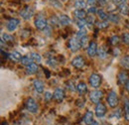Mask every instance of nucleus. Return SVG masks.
Returning <instances> with one entry per match:
<instances>
[{"label":"nucleus","mask_w":129,"mask_h":125,"mask_svg":"<svg viewBox=\"0 0 129 125\" xmlns=\"http://www.w3.org/2000/svg\"><path fill=\"white\" fill-rule=\"evenodd\" d=\"M118 102H119V100H118V95L116 93V91H114V90L109 91V93L107 95V103H108V105L110 107L114 108V107H116L118 105Z\"/></svg>","instance_id":"f257e3e1"},{"label":"nucleus","mask_w":129,"mask_h":125,"mask_svg":"<svg viewBox=\"0 0 129 125\" xmlns=\"http://www.w3.org/2000/svg\"><path fill=\"white\" fill-rule=\"evenodd\" d=\"M26 108L31 113H37L38 110H39L38 102L34 98H32V97H29L27 99V101H26Z\"/></svg>","instance_id":"f03ea898"},{"label":"nucleus","mask_w":129,"mask_h":125,"mask_svg":"<svg viewBox=\"0 0 129 125\" xmlns=\"http://www.w3.org/2000/svg\"><path fill=\"white\" fill-rule=\"evenodd\" d=\"M69 48H70V50H71L72 52H74V53L78 52L81 48V41H80V39H79L77 36L74 37V38H72V39L70 40V42H69Z\"/></svg>","instance_id":"7ed1b4c3"},{"label":"nucleus","mask_w":129,"mask_h":125,"mask_svg":"<svg viewBox=\"0 0 129 125\" xmlns=\"http://www.w3.org/2000/svg\"><path fill=\"white\" fill-rule=\"evenodd\" d=\"M88 83L92 87H99L101 84V77L98 74H92L88 78Z\"/></svg>","instance_id":"20e7f679"},{"label":"nucleus","mask_w":129,"mask_h":125,"mask_svg":"<svg viewBox=\"0 0 129 125\" xmlns=\"http://www.w3.org/2000/svg\"><path fill=\"white\" fill-rule=\"evenodd\" d=\"M102 96H103L102 91L95 89V90H92V91L89 93V99H90L93 103H98V102L100 101V99L102 98Z\"/></svg>","instance_id":"39448f33"},{"label":"nucleus","mask_w":129,"mask_h":125,"mask_svg":"<svg viewBox=\"0 0 129 125\" xmlns=\"http://www.w3.org/2000/svg\"><path fill=\"white\" fill-rule=\"evenodd\" d=\"M19 24H20V21H19L18 19H16V18H11V19L7 22V24H6V28H7L8 31L13 32L18 28Z\"/></svg>","instance_id":"423d86ee"},{"label":"nucleus","mask_w":129,"mask_h":125,"mask_svg":"<svg viewBox=\"0 0 129 125\" xmlns=\"http://www.w3.org/2000/svg\"><path fill=\"white\" fill-rule=\"evenodd\" d=\"M48 26V22L45 18L43 17H38L36 20H35V27L38 29V30H44L46 29V27Z\"/></svg>","instance_id":"0eeeda50"},{"label":"nucleus","mask_w":129,"mask_h":125,"mask_svg":"<svg viewBox=\"0 0 129 125\" xmlns=\"http://www.w3.org/2000/svg\"><path fill=\"white\" fill-rule=\"evenodd\" d=\"M97 51H98V48H97L96 43L95 42H90L88 44V47H87V55L90 58H93L94 56L97 55Z\"/></svg>","instance_id":"6e6552de"},{"label":"nucleus","mask_w":129,"mask_h":125,"mask_svg":"<svg viewBox=\"0 0 129 125\" xmlns=\"http://www.w3.org/2000/svg\"><path fill=\"white\" fill-rule=\"evenodd\" d=\"M105 114H106V107H105V105L103 103H101V102H98L96 107H95V115L98 118H101Z\"/></svg>","instance_id":"1a4fd4ad"},{"label":"nucleus","mask_w":129,"mask_h":125,"mask_svg":"<svg viewBox=\"0 0 129 125\" xmlns=\"http://www.w3.org/2000/svg\"><path fill=\"white\" fill-rule=\"evenodd\" d=\"M21 17L24 19V20H29L32 18V16L34 15V9L31 7H27L25 9H23L20 13Z\"/></svg>","instance_id":"9d476101"},{"label":"nucleus","mask_w":129,"mask_h":125,"mask_svg":"<svg viewBox=\"0 0 129 125\" xmlns=\"http://www.w3.org/2000/svg\"><path fill=\"white\" fill-rule=\"evenodd\" d=\"M64 88H62V87L56 88V90H55V92H54V99L57 100L58 102H61V101L64 100Z\"/></svg>","instance_id":"9b49d317"},{"label":"nucleus","mask_w":129,"mask_h":125,"mask_svg":"<svg viewBox=\"0 0 129 125\" xmlns=\"http://www.w3.org/2000/svg\"><path fill=\"white\" fill-rule=\"evenodd\" d=\"M84 59L81 57V56H77L73 61H72V65L73 67H75L76 69H81L83 66H84Z\"/></svg>","instance_id":"f8f14e48"},{"label":"nucleus","mask_w":129,"mask_h":125,"mask_svg":"<svg viewBox=\"0 0 129 125\" xmlns=\"http://www.w3.org/2000/svg\"><path fill=\"white\" fill-rule=\"evenodd\" d=\"M82 122L86 125H90L93 122V113H92V111H86V113L84 114V116L82 118Z\"/></svg>","instance_id":"ddd939ff"},{"label":"nucleus","mask_w":129,"mask_h":125,"mask_svg":"<svg viewBox=\"0 0 129 125\" xmlns=\"http://www.w3.org/2000/svg\"><path fill=\"white\" fill-rule=\"evenodd\" d=\"M33 86H34V89L39 93H42L44 91V83L39 79H35L33 81Z\"/></svg>","instance_id":"4468645a"},{"label":"nucleus","mask_w":129,"mask_h":125,"mask_svg":"<svg viewBox=\"0 0 129 125\" xmlns=\"http://www.w3.org/2000/svg\"><path fill=\"white\" fill-rule=\"evenodd\" d=\"M97 55H98V58L100 60H105L108 56V52H107V48L104 47V46H101L100 48H98V51H97Z\"/></svg>","instance_id":"2eb2a0df"},{"label":"nucleus","mask_w":129,"mask_h":125,"mask_svg":"<svg viewBox=\"0 0 129 125\" xmlns=\"http://www.w3.org/2000/svg\"><path fill=\"white\" fill-rule=\"evenodd\" d=\"M59 23H60L62 26H69V25L72 23V20H71V18L68 15L62 14V15L59 16Z\"/></svg>","instance_id":"dca6fc26"},{"label":"nucleus","mask_w":129,"mask_h":125,"mask_svg":"<svg viewBox=\"0 0 129 125\" xmlns=\"http://www.w3.org/2000/svg\"><path fill=\"white\" fill-rule=\"evenodd\" d=\"M128 75H127V73L126 72H120L119 74H118V82L119 83H121V84H125L126 82H127V80H128Z\"/></svg>","instance_id":"f3484780"},{"label":"nucleus","mask_w":129,"mask_h":125,"mask_svg":"<svg viewBox=\"0 0 129 125\" xmlns=\"http://www.w3.org/2000/svg\"><path fill=\"white\" fill-rule=\"evenodd\" d=\"M74 14H75V17L78 20H81V19L86 18V11H84L83 9H76Z\"/></svg>","instance_id":"a211bd4d"},{"label":"nucleus","mask_w":129,"mask_h":125,"mask_svg":"<svg viewBox=\"0 0 129 125\" xmlns=\"http://www.w3.org/2000/svg\"><path fill=\"white\" fill-rule=\"evenodd\" d=\"M26 72H27V74H28V75H34V74H36V73L38 72V65L32 62L31 65L27 66Z\"/></svg>","instance_id":"6ab92c4d"},{"label":"nucleus","mask_w":129,"mask_h":125,"mask_svg":"<svg viewBox=\"0 0 129 125\" xmlns=\"http://www.w3.org/2000/svg\"><path fill=\"white\" fill-rule=\"evenodd\" d=\"M77 90L81 95H83V94H85L87 92V86H86V84L84 82H80L77 85Z\"/></svg>","instance_id":"aec40b11"},{"label":"nucleus","mask_w":129,"mask_h":125,"mask_svg":"<svg viewBox=\"0 0 129 125\" xmlns=\"http://www.w3.org/2000/svg\"><path fill=\"white\" fill-rule=\"evenodd\" d=\"M118 9H119V12L124 16H127L129 14V5L127 3H123L121 5L118 6Z\"/></svg>","instance_id":"412c9836"},{"label":"nucleus","mask_w":129,"mask_h":125,"mask_svg":"<svg viewBox=\"0 0 129 125\" xmlns=\"http://www.w3.org/2000/svg\"><path fill=\"white\" fill-rule=\"evenodd\" d=\"M8 57H9V58H10V60H11V61H13V62H19V61H21V59H22L21 54H20L19 52H16V51H15V52L10 53Z\"/></svg>","instance_id":"4be33fe9"},{"label":"nucleus","mask_w":129,"mask_h":125,"mask_svg":"<svg viewBox=\"0 0 129 125\" xmlns=\"http://www.w3.org/2000/svg\"><path fill=\"white\" fill-rule=\"evenodd\" d=\"M120 66H121L122 68H124L125 70H129V56L128 55H126V56H124V57L121 58V60H120Z\"/></svg>","instance_id":"5701e85b"},{"label":"nucleus","mask_w":129,"mask_h":125,"mask_svg":"<svg viewBox=\"0 0 129 125\" xmlns=\"http://www.w3.org/2000/svg\"><path fill=\"white\" fill-rule=\"evenodd\" d=\"M2 40L5 41V43H14L15 41L14 37L9 34H2Z\"/></svg>","instance_id":"b1692460"},{"label":"nucleus","mask_w":129,"mask_h":125,"mask_svg":"<svg viewBox=\"0 0 129 125\" xmlns=\"http://www.w3.org/2000/svg\"><path fill=\"white\" fill-rule=\"evenodd\" d=\"M87 5V3H85L83 0H76L75 1V7L77 9H83L85 8Z\"/></svg>","instance_id":"393cba45"},{"label":"nucleus","mask_w":129,"mask_h":125,"mask_svg":"<svg viewBox=\"0 0 129 125\" xmlns=\"http://www.w3.org/2000/svg\"><path fill=\"white\" fill-rule=\"evenodd\" d=\"M108 20H109L110 22H112V23L117 24V23H119V21H120V17L117 15V14L110 13V14H108Z\"/></svg>","instance_id":"a878e982"},{"label":"nucleus","mask_w":129,"mask_h":125,"mask_svg":"<svg viewBox=\"0 0 129 125\" xmlns=\"http://www.w3.org/2000/svg\"><path fill=\"white\" fill-rule=\"evenodd\" d=\"M97 15L99 17V19L102 20V21H106L108 19V14L104 10H102V9H100V10L97 11Z\"/></svg>","instance_id":"bb28decb"},{"label":"nucleus","mask_w":129,"mask_h":125,"mask_svg":"<svg viewBox=\"0 0 129 125\" xmlns=\"http://www.w3.org/2000/svg\"><path fill=\"white\" fill-rule=\"evenodd\" d=\"M21 64L22 65H24V66H29V65H31L34 61H33V59L31 57H27V56H25V57H22V59H21Z\"/></svg>","instance_id":"cd10ccee"},{"label":"nucleus","mask_w":129,"mask_h":125,"mask_svg":"<svg viewBox=\"0 0 129 125\" xmlns=\"http://www.w3.org/2000/svg\"><path fill=\"white\" fill-rule=\"evenodd\" d=\"M31 58L33 59V61L35 62H37V64H40L41 61H42V58L38 53H32L31 54Z\"/></svg>","instance_id":"c85d7f7f"},{"label":"nucleus","mask_w":129,"mask_h":125,"mask_svg":"<svg viewBox=\"0 0 129 125\" xmlns=\"http://www.w3.org/2000/svg\"><path fill=\"white\" fill-rule=\"evenodd\" d=\"M49 3L55 8H62V3L59 0H49Z\"/></svg>","instance_id":"c756f323"},{"label":"nucleus","mask_w":129,"mask_h":125,"mask_svg":"<svg viewBox=\"0 0 129 125\" xmlns=\"http://www.w3.org/2000/svg\"><path fill=\"white\" fill-rule=\"evenodd\" d=\"M78 27L80 29H84V27L87 25V22H86V19H81V20H78V23H77Z\"/></svg>","instance_id":"7c9ffc66"},{"label":"nucleus","mask_w":129,"mask_h":125,"mask_svg":"<svg viewBox=\"0 0 129 125\" xmlns=\"http://www.w3.org/2000/svg\"><path fill=\"white\" fill-rule=\"evenodd\" d=\"M80 41H81V48H86L87 44H88V37L87 36H84V37H82V38L80 39Z\"/></svg>","instance_id":"2f4dec72"},{"label":"nucleus","mask_w":129,"mask_h":125,"mask_svg":"<svg viewBox=\"0 0 129 125\" xmlns=\"http://www.w3.org/2000/svg\"><path fill=\"white\" fill-rule=\"evenodd\" d=\"M97 26L99 29H105L109 26V24H108V21H102V22H99L97 24Z\"/></svg>","instance_id":"473e14b6"},{"label":"nucleus","mask_w":129,"mask_h":125,"mask_svg":"<svg viewBox=\"0 0 129 125\" xmlns=\"http://www.w3.org/2000/svg\"><path fill=\"white\" fill-rule=\"evenodd\" d=\"M86 22H87V25H93L94 24V22H95V19H94V16H87L86 18Z\"/></svg>","instance_id":"72a5a7b5"},{"label":"nucleus","mask_w":129,"mask_h":125,"mask_svg":"<svg viewBox=\"0 0 129 125\" xmlns=\"http://www.w3.org/2000/svg\"><path fill=\"white\" fill-rule=\"evenodd\" d=\"M109 42H110V44H112V45L118 44V43H119V37H118V36H112V37L109 39Z\"/></svg>","instance_id":"f704fd0d"},{"label":"nucleus","mask_w":129,"mask_h":125,"mask_svg":"<svg viewBox=\"0 0 129 125\" xmlns=\"http://www.w3.org/2000/svg\"><path fill=\"white\" fill-rule=\"evenodd\" d=\"M122 42L126 45H129V33H124L122 35Z\"/></svg>","instance_id":"c9c22d12"},{"label":"nucleus","mask_w":129,"mask_h":125,"mask_svg":"<svg viewBox=\"0 0 129 125\" xmlns=\"http://www.w3.org/2000/svg\"><path fill=\"white\" fill-rule=\"evenodd\" d=\"M84 36H86V30L85 29H80V31L77 33V37L79 39H81V38L84 37Z\"/></svg>","instance_id":"e433bc0d"},{"label":"nucleus","mask_w":129,"mask_h":125,"mask_svg":"<svg viewBox=\"0 0 129 125\" xmlns=\"http://www.w3.org/2000/svg\"><path fill=\"white\" fill-rule=\"evenodd\" d=\"M67 86H68V88H69L70 90H72V91H76V90H77V86H75V84H74L72 81L67 82Z\"/></svg>","instance_id":"4c0bfd02"},{"label":"nucleus","mask_w":129,"mask_h":125,"mask_svg":"<svg viewBox=\"0 0 129 125\" xmlns=\"http://www.w3.org/2000/svg\"><path fill=\"white\" fill-rule=\"evenodd\" d=\"M53 97H54V94H52L50 91H46V92H45V100L50 101Z\"/></svg>","instance_id":"58836bf2"},{"label":"nucleus","mask_w":129,"mask_h":125,"mask_svg":"<svg viewBox=\"0 0 129 125\" xmlns=\"http://www.w3.org/2000/svg\"><path fill=\"white\" fill-rule=\"evenodd\" d=\"M97 11H98V10L96 9L95 6H90V8L87 9V12L90 13V14H95V13H97Z\"/></svg>","instance_id":"ea45409f"},{"label":"nucleus","mask_w":129,"mask_h":125,"mask_svg":"<svg viewBox=\"0 0 129 125\" xmlns=\"http://www.w3.org/2000/svg\"><path fill=\"white\" fill-rule=\"evenodd\" d=\"M49 66H51V67H56V64H57V61L54 59V58H51V59H49L48 61H47Z\"/></svg>","instance_id":"a19ab883"},{"label":"nucleus","mask_w":129,"mask_h":125,"mask_svg":"<svg viewBox=\"0 0 129 125\" xmlns=\"http://www.w3.org/2000/svg\"><path fill=\"white\" fill-rule=\"evenodd\" d=\"M99 3V0H87V5L89 6H96V4Z\"/></svg>","instance_id":"79ce46f5"},{"label":"nucleus","mask_w":129,"mask_h":125,"mask_svg":"<svg viewBox=\"0 0 129 125\" xmlns=\"http://www.w3.org/2000/svg\"><path fill=\"white\" fill-rule=\"evenodd\" d=\"M84 104H85V99H79V100H77V105L79 107H83Z\"/></svg>","instance_id":"37998d69"},{"label":"nucleus","mask_w":129,"mask_h":125,"mask_svg":"<svg viewBox=\"0 0 129 125\" xmlns=\"http://www.w3.org/2000/svg\"><path fill=\"white\" fill-rule=\"evenodd\" d=\"M126 1L127 0H112L113 4L114 5H117V6H119V5L123 4V3H126Z\"/></svg>","instance_id":"c03bdc74"},{"label":"nucleus","mask_w":129,"mask_h":125,"mask_svg":"<svg viewBox=\"0 0 129 125\" xmlns=\"http://www.w3.org/2000/svg\"><path fill=\"white\" fill-rule=\"evenodd\" d=\"M112 116L116 117L117 119H119V118H120V116H121V110H120V109H117L116 111H114V113H113Z\"/></svg>","instance_id":"a18cd8bd"},{"label":"nucleus","mask_w":129,"mask_h":125,"mask_svg":"<svg viewBox=\"0 0 129 125\" xmlns=\"http://www.w3.org/2000/svg\"><path fill=\"white\" fill-rule=\"evenodd\" d=\"M124 110H129V98L124 100Z\"/></svg>","instance_id":"49530a36"},{"label":"nucleus","mask_w":129,"mask_h":125,"mask_svg":"<svg viewBox=\"0 0 129 125\" xmlns=\"http://www.w3.org/2000/svg\"><path fill=\"white\" fill-rule=\"evenodd\" d=\"M51 30H52V29H51V27H50V26H47V27H46V29H44V33H45L46 35L50 36V35H51Z\"/></svg>","instance_id":"de8ad7c7"},{"label":"nucleus","mask_w":129,"mask_h":125,"mask_svg":"<svg viewBox=\"0 0 129 125\" xmlns=\"http://www.w3.org/2000/svg\"><path fill=\"white\" fill-rule=\"evenodd\" d=\"M113 54H114V56L119 55V54H120V50H119L118 48H114V50H113Z\"/></svg>","instance_id":"09e8293b"},{"label":"nucleus","mask_w":129,"mask_h":125,"mask_svg":"<svg viewBox=\"0 0 129 125\" xmlns=\"http://www.w3.org/2000/svg\"><path fill=\"white\" fill-rule=\"evenodd\" d=\"M124 111H125V119L129 122V110H124Z\"/></svg>","instance_id":"8fccbe9b"},{"label":"nucleus","mask_w":129,"mask_h":125,"mask_svg":"<svg viewBox=\"0 0 129 125\" xmlns=\"http://www.w3.org/2000/svg\"><path fill=\"white\" fill-rule=\"evenodd\" d=\"M99 4L105 5V4H107V0H99Z\"/></svg>","instance_id":"3c124183"},{"label":"nucleus","mask_w":129,"mask_h":125,"mask_svg":"<svg viewBox=\"0 0 129 125\" xmlns=\"http://www.w3.org/2000/svg\"><path fill=\"white\" fill-rule=\"evenodd\" d=\"M125 89L129 92V79L127 80V82L125 83Z\"/></svg>","instance_id":"603ef678"},{"label":"nucleus","mask_w":129,"mask_h":125,"mask_svg":"<svg viewBox=\"0 0 129 125\" xmlns=\"http://www.w3.org/2000/svg\"><path fill=\"white\" fill-rule=\"evenodd\" d=\"M44 72H45V73L47 74V78H50V74H49V71H48V70H45V69H44Z\"/></svg>","instance_id":"864d4df0"},{"label":"nucleus","mask_w":129,"mask_h":125,"mask_svg":"<svg viewBox=\"0 0 129 125\" xmlns=\"http://www.w3.org/2000/svg\"><path fill=\"white\" fill-rule=\"evenodd\" d=\"M90 125H99V124H98V122H96V121H93Z\"/></svg>","instance_id":"5fc2aeb1"},{"label":"nucleus","mask_w":129,"mask_h":125,"mask_svg":"<svg viewBox=\"0 0 129 125\" xmlns=\"http://www.w3.org/2000/svg\"><path fill=\"white\" fill-rule=\"evenodd\" d=\"M103 125H110V124H108V123H104Z\"/></svg>","instance_id":"6e6d98bb"}]
</instances>
